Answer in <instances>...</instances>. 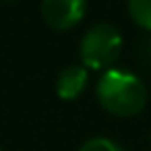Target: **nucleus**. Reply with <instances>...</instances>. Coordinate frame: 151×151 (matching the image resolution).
<instances>
[{"instance_id": "obj_4", "label": "nucleus", "mask_w": 151, "mask_h": 151, "mask_svg": "<svg viewBox=\"0 0 151 151\" xmlns=\"http://www.w3.org/2000/svg\"><path fill=\"white\" fill-rule=\"evenodd\" d=\"M89 81V68L83 64H68L56 77V93L60 99H77Z\"/></svg>"}, {"instance_id": "obj_6", "label": "nucleus", "mask_w": 151, "mask_h": 151, "mask_svg": "<svg viewBox=\"0 0 151 151\" xmlns=\"http://www.w3.org/2000/svg\"><path fill=\"white\" fill-rule=\"evenodd\" d=\"M79 151H124V149L108 137H93V139L85 141Z\"/></svg>"}, {"instance_id": "obj_8", "label": "nucleus", "mask_w": 151, "mask_h": 151, "mask_svg": "<svg viewBox=\"0 0 151 151\" xmlns=\"http://www.w3.org/2000/svg\"><path fill=\"white\" fill-rule=\"evenodd\" d=\"M4 2H15V0H4Z\"/></svg>"}, {"instance_id": "obj_5", "label": "nucleus", "mask_w": 151, "mask_h": 151, "mask_svg": "<svg viewBox=\"0 0 151 151\" xmlns=\"http://www.w3.org/2000/svg\"><path fill=\"white\" fill-rule=\"evenodd\" d=\"M126 6L130 19L139 27L151 31V0H126Z\"/></svg>"}, {"instance_id": "obj_7", "label": "nucleus", "mask_w": 151, "mask_h": 151, "mask_svg": "<svg viewBox=\"0 0 151 151\" xmlns=\"http://www.w3.org/2000/svg\"><path fill=\"white\" fill-rule=\"evenodd\" d=\"M141 50H143V58H145L147 62H151V37L143 42V48H141Z\"/></svg>"}, {"instance_id": "obj_2", "label": "nucleus", "mask_w": 151, "mask_h": 151, "mask_svg": "<svg viewBox=\"0 0 151 151\" xmlns=\"http://www.w3.org/2000/svg\"><path fill=\"white\" fill-rule=\"evenodd\" d=\"M122 35L110 23H97L89 27L79 44V58L85 68L108 70L120 56Z\"/></svg>"}, {"instance_id": "obj_3", "label": "nucleus", "mask_w": 151, "mask_h": 151, "mask_svg": "<svg viewBox=\"0 0 151 151\" xmlns=\"http://www.w3.org/2000/svg\"><path fill=\"white\" fill-rule=\"evenodd\" d=\"M85 0H42V17L56 31H68L85 17Z\"/></svg>"}, {"instance_id": "obj_1", "label": "nucleus", "mask_w": 151, "mask_h": 151, "mask_svg": "<svg viewBox=\"0 0 151 151\" xmlns=\"http://www.w3.org/2000/svg\"><path fill=\"white\" fill-rule=\"evenodd\" d=\"M95 95L101 108L114 116H137L147 104L145 83L130 70L108 68L95 85Z\"/></svg>"}]
</instances>
